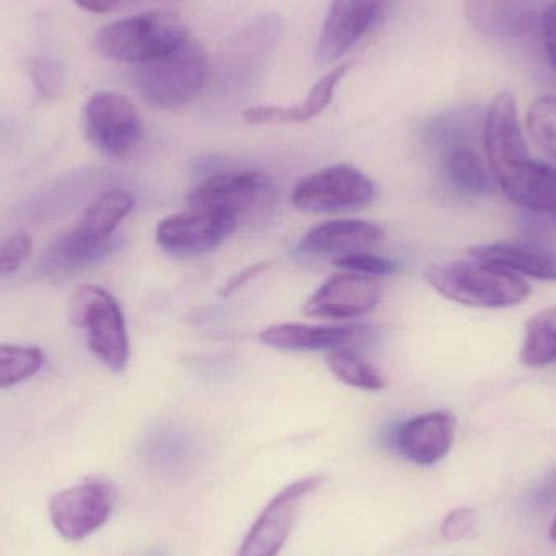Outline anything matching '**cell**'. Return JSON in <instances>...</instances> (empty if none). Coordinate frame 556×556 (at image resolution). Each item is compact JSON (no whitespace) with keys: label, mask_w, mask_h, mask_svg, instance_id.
Listing matches in <instances>:
<instances>
[{"label":"cell","mask_w":556,"mask_h":556,"mask_svg":"<svg viewBox=\"0 0 556 556\" xmlns=\"http://www.w3.org/2000/svg\"><path fill=\"white\" fill-rule=\"evenodd\" d=\"M425 278L441 296L486 309L518 306L532 293L531 285L521 276L476 260L434 264Z\"/></svg>","instance_id":"obj_1"},{"label":"cell","mask_w":556,"mask_h":556,"mask_svg":"<svg viewBox=\"0 0 556 556\" xmlns=\"http://www.w3.org/2000/svg\"><path fill=\"white\" fill-rule=\"evenodd\" d=\"M188 25L172 10H153L117 20L97 36V49L110 61L140 65L188 41Z\"/></svg>","instance_id":"obj_2"},{"label":"cell","mask_w":556,"mask_h":556,"mask_svg":"<svg viewBox=\"0 0 556 556\" xmlns=\"http://www.w3.org/2000/svg\"><path fill=\"white\" fill-rule=\"evenodd\" d=\"M211 64L195 42H182L175 51L136 65L134 85L140 97L156 110H178L204 90Z\"/></svg>","instance_id":"obj_3"},{"label":"cell","mask_w":556,"mask_h":556,"mask_svg":"<svg viewBox=\"0 0 556 556\" xmlns=\"http://www.w3.org/2000/svg\"><path fill=\"white\" fill-rule=\"evenodd\" d=\"M283 31L278 13H261L243 23L222 42L208 80L222 88H238L256 80L276 54Z\"/></svg>","instance_id":"obj_4"},{"label":"cell","mask_w":556,"mask_h":556,"mask_svg":"<svg viewBox=\"0 0 556 556\" xmlns=\"http://www.w3.org/2000/svg\"><path fill=\"white\" fill-rule=\"evenodd\" d=\"M71 319L87 336L88 349L114 372L129 363L130 346L126 317L116 298L98 287L84 285L71 301Z\"/></svg>","instance_id":"obj_5"},{"label":"cell","mask_w":556,"mask_h":556,"mask_svg":"<svg viewBox=\"0 0 556 556\" xmlns=\"http://www.w3.org/2000/svg\"><path fill=\"white\" fill-rule=\"evenodd\" d=\"M278 192L269 176L260 172L212 176L189 194V207L214 208L241 222L264 220L276 211Z\"/></svg>","instance_id":"obj_6"},{"label":"cell","mask_w":556,"mask_h":556,"mask_svg":"<svg viewBox=\"0 0 556 556\" xmlns=\"http://www.w3.org/2000/svg\"><path fill=\"white\" fill-rule=\"evenodd\" d=\"M482 140L493 181L503 191L532 160L513 91L503 90L490 104L483 119Z\"/></svg>","instance_id":"obj_7"},{"label":"cell","mask_w":556,"mask_h":556,"mask_svg":"<svg viewBox=\"0 0 556 556\" xmlns=\"http://www.w3.org/2000/svg\"><path fill=\"white\" fill-rule=\"evenodd\" d=\"M375 198V182L355 166L339 163L304 176L294 186V207L314 214H336L365 207Z\"/></svg>","instance_id":"obj_8"},{"label":"cell","mask_w":556,"mask_h":556,"mask_svg":"<svg viewBox=\"0 0 556 556\" xmlns=\"http://www.w3.org/2000/svg\"><path fill=\"white\" fill-rule=\"evenodd\" d=\"M84 132L88 142L114 159L129 155L143 136L142 119L132 101L114 91H97L84 108Z\"/></svg>","instance_id":"obj_9"},{"label":"cell","mask_w":556,"mask_h":556,"mask_svg":"<svg viewBox=\"0 0 556 556\" xmlns=\"http://www.w3.org/2000/svg\"><path fill=\"white\" fill-rule=\"evenodd\" d=\"M116 500L113 483L103 479L85 480L58 493L49 505V515L62 538L84 541L110 519Z\"/></svg>","instance_id":"obj_10"},{"label":"cell","mask_w":556,"mask_h":556,"mask_svg":"<svg viewBox=\"0 0 556 556\" xmlns=\"http://www.w3.org/2000/svg\"><path fill=\"white\" fill-rule=\"evenodd\" d=\"M233 215L214 208L189 207L163 218L156 228V243L175 256H198L220 247L237 231Z\"/></svg>","instance_id":"obj_11"},{"label":"cell","mask_w":556,"mask_h":556,"mask_svg":"<svg viewBox=\"0 0 556 556\" xmlns=\"http://www.w3.org/2000/svg\"><path fill=\"white\" fill-rule=\"evenodd\" d=\"M323 483V477L313 476L296 480L278 492L256 519L247 538L241 542L237 556H278L291 526L296 518L300 503Z\"/></svg>","instance_id":"obj_12"},{"label":"cell","mask_w":556,"mask_h":556,"mask_svg":"<svg viewBox=\"0 0 556 556\" xmlns=\"http://www.w3.org/2000/svg\"><path fill=\"white\" fill-rule=\"evenodd\" d=\"M381 296V283L375 277L336 274L307 298L303 313L320 319H352L372 313Z\"/></svg>","instance_id":"obj_13"},{"label":"cell","mask_w":556,"mask_h":556,"mask_svg":"<svg viewBox=\"0 0 556 556\" xmlns=\"http://www.w3.org/2000/svg\"><path fill=\"white\" fill-rule=\"evenodd\" d=\"M388 0H332L316 46V59L329 64L342 58L378 22Z\"/></svg>","instance_id":"obj_14"},{"label":"cell","mask_w":556,"mask_h":556,"mask_svg":"<svg viewBox=\"0 0 556 556\" xmlns=\"http://www.w3.org/2000/svg\"><path fill=\"white\" fill-rule=\"evenodd\" d=\"M456 438V417L433 410L404 421L394 433V447L417 466H434L447 456Z\"/></svg>","instance_id":"obj_15"},{"label":"cell","mask_w":556,"mask_h":556,"mask_svg":"<svg viewBox=\"0 0 556 556\" xmlns=\"http://www.w3.org/2000/svg\"><path fill=\"white\" fill-rule=\"evenodd\" d=\"M386 233L379 225L366 220H330L311 228L300 243V250L319 256H346L368 253L384 241Z\"/></svg>","instance_id":"obj_16"},{"label":"cell","mask_w":556,"mask_h":556,"mask_svg":"<svg viewBox=\"0 0 556 556\" xmlns=\"http://www.w3.org/2000/svg\"><path fill=\"white\" fill-rule=\"evenodd\" d=\"M352 68V62L339 65L329 74L324 75L307 97L293 106H254L244 111L243 119L251 126H285V124H303L319 116L330 103L340 81Z\"/></svg>","instance_id":"obj_17"},{"label":"cell","mask_w":556,"mask_h":556,"mask_svg":"<svg viewBox=\"0 0 556 556\" xmlns=\"http://www.w3.org/2000/svg\"><path fill=\"white\" fill-rule=\"evenodd\" d=\"M469 256L516 276L556 281V250L538 243H493L473 247Z\"/></svg>","instance_id":"obj_18"},{"label":"cell","mask_w":556,"mask_h":556,"mask_svg":"<svg viewBox=\"0 0 556 556\" xmlns=\"http://www.w3.org/2000/svg\"><path fill=\"white\" fill-rule=\"evenodd\" d=\"M538 0H464L467 22L490 39L518 38L531 25Z\"/></svg>","instance_id":"obj_19"},{"label":"cell","mask_w":556,"mask_h":556,"mask_svg":"<svg viewBox=\"0 0 556 556\" xmlns=\"http://www.w3.org/2000/svg\"><path fill=\"white\" fill-rule=\"evenodd\" d=\"M358 337V329L352 326L330 327L311 326V324H274L261 332V342L277 350L288 352H313V350L339 349L350 346Z\"/></svg>","instance_id":"obj_20"},{"label":"cell","mask_w":556,"mask_h":556,"mask_svg":"<svg viewBox=\"0 0 556 556\" xmlns=\"http://www.w3.org/2000/svg\"><path fill=\"white\" fill-rule=\"evenodd\" d=\"M441 172L447 185L459 194L485 198L495 188L492 173L472 146V140H460L441 147Z\"/></svg>","instance_id":"obj_21"},{"label":"cell","mask_w":556,"mask_h":556,"mask_svg":"<svg viewBox=\"0 0 556 556\" xmlns=\"http://www.w3.org/2000/svg\"><path fill=\"white\" fill-rule=\"evenodd\" d=\"M132 194L124 189H113L101 195L93 202L90 208L85 212L77 227L72 228L75 233L80 235L85 240L93 243H113L116 241L114 231L119 227L121 222L130 214L134 208Z\"/></svg>","instance_id":"obj_22"},{"label":"cell","mask_w":556,"mask_h":556,"mask_svg":"<svg viewBox=\"0 0 556 556\" xmlns=\"http://www.w3.org/2000/svg\"><path fill=\"white\" fill-rule=\"evenodd\" d=\"M116 248L114 243L98 244L85 240L74 230L67 231L54 241L42 256V269L52 276L71 274L84 269L91 264L100 263L110 256Z\"/></svg>","instance_id":"obj_23"},{"label":"cell","mask_w":556,"mask_h":556,"mask_svg":"<svg viewBox=\"0 0 556 556\" xmlns=\"http://www.w3.org/2000/svg\"><path fill=\"white\" fill-rule=\"evenodd\" d=\"M521 363L529 368H544L556 362V306L541 311L526 326Z\"/></svg>","instance_id":"obj_24"},{"label":"cell","mask_w":556,"mask_h":556,"mask_svg":"<svg viewBox=\"0 0 556 556\" xmlns=\"http://www.w3.org/2000/svg\"><path fill=\"white\" fill-rule=\"evenodd\" d=\"M327 366L343 384L363 391H381L386 386L384 376L378 368L353 352L350 346H339L327 352Z\"/></svg>","instance_id":"obj_25"},{"label":"cell","mask_w":556,"mask_h":556,"mask_svg":"<svg viewBox=\"0 0 556 556\" xmlns=\"http://www.w3.org/2000/svg\"><path fill=\"white\" fill-rule=\"evenodd\" d=\"M45 353L38 346L0 345V389L25 382L38 375Z\"/></svg>","instance_id":"obj_26"},{"label":"cell","mask_w":556,"mask_h":556,"mask_svg":"<svg viewBox=\"0 0 556 556\" xmlns=\"http://www.w3.org/2000/svg\"><path fill=\"white\" fill-rule=\"evenodd\" d=\"M526 124L534 142L556 160V94L535 100L529 108Z\"/></svg>","instance_id":"obj_27"},{"label":"cell","mask_w":556,"mask_h":556,"mask_svg":"<svg viewBox=\"0 0 556 556\" xmlns=\"http://www.w3.org/2000/svg\"><path fill=\"white\" fill-rule=\"evenodd\" d=\"M33 87L45 98H58L64 91L65 71L61 62L51 58H36L29 64Z\"/></svg>","instance_id":"obj_28"},{"label":"cell","mask_w":556,"mask_h":556,"mask_svg":"<svg viewBox=\"0 0 556 556\" xmlns=\"http://www.w3.org/2000/svg\"><path fill=\"white\" fill-rule=\"evenodd\" d=\"M333 266L359 276L384 277L397 273V264L369 253L346 254L336 257Z\"/></svg>","instance_id":"obj_29"},{"label":"cell","mask_w":556,"mask_h":556,"mask_svg":"<svg viewBox=\"0 0 556 556\" xmlns=\"http://www.w3.org/2000/svg\"><path fill=\"white\" fill-rule=\"evenodd\" d=\"M31 251L33 240L26 233H13L0 240V276L18 270Z\"/></svg>","instance_id":"obj_30"},{"label":"cell","mask_w":556,"mask_h":556,"mask_svg":"<svg viewBox=\"0 0 556 556\" xmlns=\"http://www.w3.org/2000/svg\"><path fill=\"white\" fill-rule=\"evenodd\" d=\"M479 528V516L472 508H457L441 522L440 532L446 541L460 542L472 538Z\"/></svg>","instance_id":"obj_31"},{"label":"cell","mask_w":556,"mask_h":556,"mask_svg":"<svg viewBox=\"0 0 556 556\" xmlns=\"http://www.w3.org/2000/svg\"><path fill=\"white\" fill-rule=\"evenodd\" d=\"M269 266L270 263L263 261V263L253 264V266H248L247 269L235 274V276L228 278V281H225L224 287L220 288V296H230V294L237 293L244 285L250 283L251 280L261 276L264 270L269 269Z\"/></svg>","instance_id":"obj_32"},{"label":"cell","mask_w":556,"mask_h":556,"mask_svg":"<svg viewBox=\"0 0 556 556\" xmlns=\"http://www.w3.org/2000/svg\"><path fill=\"white\" fill-rule=\"evenodd\" d=\"M532 502L541 508H551L556 505V469L548 472L539 483L534 495H532Z\"/></svg>","instance_id":"obj_33"},{"label":"cell","mask_w":556,"mask_h":556,"mask_svg":"<svg viewBox=\"0 0 556 556\" xmlns=\"http://www.w3.org/2000/svg\"><path fill=\"white\" fill-rule=\"evenodd\" d=\"M80 9L91 13H111L126 9L136 0H74Z\"/></svg>","instance_id":"obj_34"},{"label":"cell","mask_w":556,"mask_h":556,"mask_svg":"<svg viewBox=\"0 0 556 556\" xmlns=\"http://www.w3.org/2000/svg\"><path fill=\"white\" fill-rule=\"evenodd\" d=\"M541 26L545 48H556V2L545 10Z\"/></svg>","instance_id":"obj_35"},{"label":"cell","mask_w":556,"mask_h":556,"mask_svg":"<svg viewBox=\"0 0 556 556\" xmlns=\"http://www.w3.org/2000/svg\"><path fill=\"white\" fill-rule=\"evenodd\" d=\"M545 51H547L548 61H551V65L556 74V48H545Z\"/></svg>","instance_id":"obj_36"},{"label":"cell","mask_w":556,"mask_h":556,"mask_svg":"<svg viewBox=\"0 0 556 556\" xmlns=\"http://www.w3.org/2000/svg\"><path fill=\"white\" fill-rule=\"evenodd\" d=\"M548 534H551L552 541L556 542V518L555 521L552 522L551 532H548Z\"/></svg>","instance_id":"obj_37"},{"label":"cell","mask_w":556,"mask_h":556,"mask_svg":"<svg viewBox=\"0 0 556 556\" xmlns=\"http://www.w3.org/2000/svg\"><path fill=\"white\" fill-rule=\"evenodd\" d=\"M554 218H555V222H556V217H554Z\"/></svg>","instance_id":"obj_38"}]
</instances>
